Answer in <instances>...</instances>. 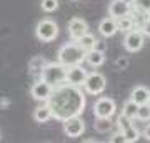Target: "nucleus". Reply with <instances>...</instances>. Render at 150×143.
Masks as SVG:
<instances>
[{
    "label": "nucleus",
    "mask_w": 150,
    "mask_h": 143,
    "mask_svg": "<svg viewBox=\"0 0 150 143\" xmlns=\"http://www.w3.org/2000/svg\"><path fill=\"white\" fill-rule=\"evenodd\" d=\"M47 105L52 110V118L64 122L70 117L82 115L85 110L87 100L85 93L80 87H75L70 83H60L52 88V93L48 97Z\"/></svg>",
    "instance_id": "obj_1"
},
{
    "label": "nucleus",
    "mask_w": 150,
    "mask_h": 143,
    "mask_svg": "<svg viewBox=\"0 0 150 143\" xmlns=\"http://www.w3.org/2000/svg\"><path fill=\"white\" fill-rule=\"evenodd\" d=\"M85 60V50L77 42H70L62 45L57 53V62L64 67H72V65H80Z\"/></svg>",
    "instance_id": "obj_2"
},
{
    "label": "nucleus",
    "mask_w": 150,
    "mask_h": 143,
    "mask_svg": "<svg viewBox=\"0 0 150 143\" xmlns=\"http://www.w3.org/2000/svg\"><path fill=\"white\" fill-rule=\"evenodd\" d=\"M65 75H67V67L59 62H47V65L40 72V80L47 82L52 87H57L60 83H65Z\"/></svg>",
    "instance_id": "obj_3"
},
{
    "label": "nucleus",
    "mask_w": 150,
    "mask_h": 143,
    "mask_svg": "<svg viewBox=\"0 0 150 143\" xmlns=\"http://www.w3.org/2000/svg\"><path fill=\"white\" fill-rule=\"evenodd\" d=\"M35 35L40 42H54L59 35V25L50 18H43L35 27Z\"/></svg>",
    "instance_id": "obj_4"
},
{
    "label": "nucleus",
    "mask_w": 150,
    "mask_h": 143,
    "mask_svg": "<svg viewBox=\"0 0 150 143\" xmlns=\"http://www.w3.org/2000/svg\"><path fill=\"white\" fill-rule=\"evenodd\" d=\"M82 87L88 95H100L107 87V80L100 72H92V73H87V78Z\"/></svg>",
    "instance_id": "obj_5"
},
{
    "label": "nucleus",
    "mask_w": 150,
    "mask_h": 143,
    "mask_svg": "<svg viewBox=\"0 0 150 143\" xmlns=\"http://www.w3.org/2000/svg\"><path fill=\"white\" fill-rule=\"evenodd\" d=\"M117 111V105L112 98H107V97H102L95 101L93 105V115L97 118H112Z\"/></svg>",
    "instance_id": "obj_6"
},
{
    "label": "nucleus",
    "mask_w": 150,
    "mask_h": 143,
    "mask_svg": "<svg viewBox=\"0 0 150 143\" xmlns=\"http://www.w3.org/2000/svg\"><path fill=\"white\" fill-rule=\"evenodd\" d=\"M145 42V35L140 32L139 28H132L129 32H125V38H123V47L127 52H139L140 48L144 47Z\"/></svg>",
    "instance_id": "obj_7"
},
{
    "label": "nucleus",
    "mask_w": 150,
    "mask_h": 143,
    "mask_svg": "<svg viewBox=\"0 0 150 143\" xmlns=\"http://www.w3.org/2000/svg\"><path fill=\"white\" fill-rule=\"evenodd\" d=\"M64 132L67 137L70 138H79L82 137V133L85 132V122L82 120L80 115H75V117H70L67 120H64Z\"/></svg>",
    "instance_id": "obj_8"
},
{
    "label": "nucleus",
    "mask_w": 150,
    "mask_h": 143,
    "mask_svg": "<svg viewBox=\"0 0 150 143\" xmlns=\"http://www.w3.org/2000/svg\"><path fill=\"white\" fill-rule=\"evenodd\" d=\"M87 78V70L80 65H72L67 67V75H65V82L75 87H82Z\"/></svg>",
    "instance_id": "obj_9"
},
{
    "label": "nucleus",
    "mask_w": 150,
    "mask_h": 143,
    "mask_svg": "<svg viewBox=\"0 0 150 143\" xmlns=\"http://www.w3.org/2000/svg\"><path fill=\"white\" fill-rule=\"evenodd\" d=\"M52 85H48L47 82H43V80H37L35 83L32 85V88H30V95H32L33 100L37 101H47L50 93H52Z\"/></svg>",
    "instance_id": "obj_10"
},
{
    "label": "nucleus",
    "mask_w": 150,
    "mask_h": 143,
    "mask_svg": "<svg viewBox=\"0 0 150 143\" xmlns=\"http://www.w3.org/2000/svg\"><path fill=\"white\" fill-rule=\"evenodd\" d=\"M87 32H88V25H87V22L83 20V18L75 17V18H72V20L69 22V35L74 42H77V40Z\"/></svg>",
    "instance_id": "obj_11"
},
{
    "label": "nucleus",
    "mask_w": 150,
    "mask_h": 143,
    "mask_svg": "<svg viewBox=\"0 0 150 143\" xmlns=\"http://www.w3.org/2000/svg\"><path fill=\"white\" fill-rule=\"evenodd\" d=\"M132 13V7L130 4H125L122 0H112L108 5V15L112 18H120L123 15H130Z\"/></svg>",
    "instance_id": "obj_12"
},
{
    "label": "nucleus",
    "mask_w": 150,
    "mask_h": 143,
    "mask_svg": "<svg viewBox=\"0 0 150 143\" xmlns=\"http://www.w3.org/2000/svg\"><path fill=\"white\" fill-rule=\"evenodd\" d=\"M98 32H100V35H102V37H107V38L108 37H113V35L118 32L115 18H112V17L103 18V20L98 23Z\"/></svg>",
    "instance_id": "obj_13"
},
{
    "label": "nucleus",
    "mask_w": 150,
    "mask_h": 143,
    "mask_svg": "<svg viewBox=\"0 0 150 143\" xmlns=\"http://www.w3.org/2000/svg\"><path fill=\"white\" fill-rule=\"evenodd\" d=\"M83 62H87V63L90 65V67L97 68V67L103 65V62H105V53L100 52V50H95V48H92V50L85 52V60H83Z\"/></svg>",
    "instance_id": "obj_14"
},
{
    "label": "nucleus",
    "mask_w": 150,
    "mask_h": 143,
    "mask_svg": "<svg viewBox=\"0 0 150 143\" xmlns=\"http://www.w3.org/2000/svg\"><path fill=\"white\" fill-rule=\"evenodd\" d=\"M149 93H150V90L147 88V87L139 85V87H135L134 90H132L130 100L135 101L137 105H144V103H147V100H149Z\"/></svg>",
    "instance_id": "obj_15"
},
{
    "label": "nucleus",
    "mask_w": 150,
    "mask_h": 143,
    "mask_svg": "<svg viewBox=\"0 0 150 143\" xmlns=\"http://www.w3.org/2000/svg\"><path fill=\"white\" fill-rule=\"evenodd\" d=\"M45 65H47V60L43 58V57H40V55L33 57V58L28 62V73L32 75V77L40 78V72H42V68Z\"/></svg>",
    "instance_id": "obj_16"
},
{
    "label": "nucleus",
    "mask_w": 150,
    "mask_h": 143,
    "mask_svg": "<svg viewBox=\"0 0 150 143\" xmlns=\"http://www.w3.org/2000/svg\"><path fill=\"white\" fill-rule=\"evenodd\" d=\"M33 118H35V122H38V123H45V122H48V120L52 118V110H50V106L47 105V101H45L43 105H40V106L35 108Z\"/></svg>",
    "instance_id": "obj_17"
},
{
    "label": "nucleus",
    "mask_w": 150,
    "mask_h": 143,
    "mask_svg": "<svg viewBox=\"0 0 150 143\" xmlns=\"http://www.w3.org/2000/svg\"><path fill=\"white\" fill-rule=\"evenodd\" d=\"M132 15V13H130ZM130 15H123L120 17V18H115V22H117V30L118 32H129V30H132V28H135V23H134V17Z\"/></svg>",
    "instance_id": "obj_18"
},
{
    "label": "nucleus",
    "mask_w": 150,
    "mask_h": 143,
    "mask_svg": "<svg viewBox=\"0 0 150 143\" xmlns=\"http://www.w3.org/2000/svg\"><path fill=\"white\" fill-rule=\"evenodd\" d=\"M112 122L110 118H97L95 117V123H93V128H95L98 133H108L112 130Z\"/></svg>",
    "instance_id": "obj_19"
},
{
    "label": "nucleus",
    "mask_w": 150,
    "mask_h": 143,
    "mask_svg": "<svg viewBox=\"0 0 150 143\" xmlns=\"http://www.w3.org/2000/svg\"><path fill=\"white\" fill-rule=\"evenodd\" d=\"M120 133H122L123 138H125V143H134V142H137L139 137H140V132L137 130L135 125H130L129 128H125V130L120 132Z\"/></svg>",
    "instance_id": "obj_20"
},
{
    "label": "nucleus",
    "mask_w": 150,
    "mask_h": 143,
    "mask_svg": "<svg viewBox=\"0 0 150 143\" xmlns=\"http://www.w3.org/2000/svg\"><path fill=\"white\" fill-rule=\"evenodd\" d=\"M77 43H79V45H80L82 48H83V50H85V52H88V50H92V48H93V43H95V37H93V35H92V33H83V35H82L80 38H79V40H77Z\"/></svg>",
    "instance_id": "obj_21"
},
{
    "label": "nucleus",
    "mask_w": 150,
    "mask_h": 143,
    "mask_svg": "<svg viewBox=\"0 0 150 143\" xmlns=\"http://www.w3.org/2000/svg\"><path fill=\"white\" fill-rule=\"evenodd\" d=\"M130 7H132V12L145 15L147 12H150V0H134Z\"/></svg>",
    "instance_id": "obj_22"
},
{
    "label": "nucleus",
    "mask_w": 150,
    "mask_h": 143,
    "mask_svg": "<svg viewBox=\"0 0 150 143\" xmlns=\"http://www.w3.org/2000/svg\"><path fill=\"white\" fill-rule=\"evenodd\" d=\"M137 108H139V105L135 103V101L129 100L123 103V108H122V115H125V117L132 118V120H135V115H137Z\"/></svg>",
    "instance_id": "obj_23"
},
{
    "label": "nucleus",
    "mask_w": 150,
    "mask_h": 143,
    "mask_svg": "<svg viewBox=\"0 0 150 143\" xmlns=\"http://www.w3.org/2000/svg\"><path fill=\"white\" fill-rule=\"evenodd\" d=\"M135 118H137V120H140V122H149V120H150V105H149V103L139 105Z\"/></svg>",
    "instance_id": "obj_24"
},
{
    "label": "nucleus",
    "mask_w": 150,
    "mask_h": 143,
    "mask_svg": "<svg viewBox=\"0 0 150 143\" xmlns=\"http://www.w3.org/2000/svg\"><path fill=\"white\" fill-rule=\"evenodd\" d=\"M59 8V0H42V10L52 13Z\"/></svg>",
    "instance_id": "obj_25"
},
{
    "label": "nucleus",
    "mask_w": 150,
    "mask_h": 143,
    "mask_svg": "<svg viewBox=\"0 0 150 143\" xmlns=\"http://www.w3.org/2000/svg\"><path fill=\"white\" fill-rule=\"evenodd\" d=\"M115 65H117L118 70H125L129 67V58H127V57H118V58L115 60Z\"/></svg>",
    "instance_id": "obj_26"
},
{
    "label": "nucleus",
    "mask_w": 150,
    "mask_h": 143,
    "mask_svg": "<svg viewBox=\"0 0 150 143\" xmlns=\"http://www.w3.org/2000/svg\"><path fill=\"white\" fill-rule=\"evenodd\" d=\"M139 30L144 33L145 37H150V22H149V20H144L142 23H140Z\"/></svg>",
    "instance_id": "obj_27"
},
{
    "label": "nucleus",
    "mask_w": 150,
    "mask_h": 143,
    "mask_svg": "<svg viewBox=\"0 0 150 143\" xmlns=\"http://www.w3.org/2000/svg\"><path fill=\"white\" fill-rule=\"evenodd\" d=\"M110 142L112 143H125V138H123L122 133L118 132V133H115L113 137H110Z\"/></svg>",
    "instance_id": "obj_28"
},
{
    "label": "nucleus",
    "mask_w": 150,
    "mask_h": 143,
    "mask_svg": "<svg viewBox=\"0 0 150 143\" xmlns=\"http://www.w3.org/2000/svg\"><path fill=\"white\" fill-rule=\"evenodd\" d=\"M93 48H95V50H100V52H105V42H103V40H97L95 38Z\"/></svg>",
    "instance_id": "obj_29"
},
{
    "label": "nucleus",
    "mask_w": 150,
    "mask_h": 143,
    "mask_svg": "<svg viewBox=\"0 0 150 143\" xmlns=\"http://www.w3.org/2000/svg\"><path fill=\"white\" fill-rule=\"evenodd\" d=\"M142 135H144L147 140H150V123H147V125H145V128H144V132H142Z\"/></svg>",
    "instance_id": "obj_30"
},
{
    "label": "nucleus",
    "mask_w": 150,
    "mask_h": 143,
    "mask_svg": "<svg viewBox=\"0 0 150 143\" xmlns=\"http://www.w3.org/2000/svg\"><path fill=\"white\" fill-rule=\"evenodd\" d=\"M8 103H10V101L7 100V98H2V100H0V105H4V106H7Z\"/></svg>",
    "instance_id": "obj_31"
},
{
    "label": "nucleus",
    "mask_w": 150,
    "mask_h": 143,
    "mask_svg": "<svg viewBox=\"0 0 150 143\" xmlns=\"http://www.w3.org/2000/svg\"><path fill=\"white\" fill-rule=\"evenodd\" d=\"M145 20L150 22V12H147V13H145Z\"/></svg>",
    "instance_id": "obj_32"
},
{
    "label": "nucleus",
    "mask_w": 150,
    "mask_h": 143,
    "mask_svg": "<svg viewBox=\"0 0 150 143\" xmlns=\"http://www.w3.org/2000/svg\"><path fill=\"white\" fill-rule=\"evenodd\" d=\"M122 2H125V4H130V5H132V2H134V0H122Z\"/></svg>",
    "instance_id": "obj_33"
},
{
    "label": "nucleus",
    "mask_w": 150,
    "mask_h": 143,
    "mask_svg": "<svg viewBox=\"0 0 150 143\" xmlns=\"http://www.w3.org/2000/svg\"><path fill=\"white\" fill-rule=\"evenodd\" d=\"M147 103H149V105H150V93H149V100H147Z\"/></svg>",
    "instance_id": "obj_34"
}]
</instances>
